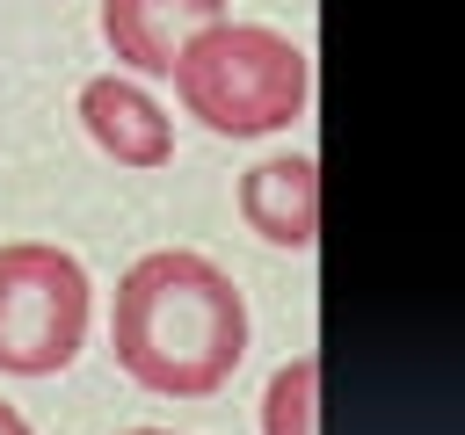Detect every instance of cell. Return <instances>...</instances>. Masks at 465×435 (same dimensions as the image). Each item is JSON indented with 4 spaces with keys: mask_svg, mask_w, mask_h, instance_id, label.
Instances as JSON below:
<instances>
[{
    "mask_svg": "<svg viewBox=\"0 0 465 435\" xmlns=\"http://www.w3.org/2000/svg\"><path fill=\"white\" fill-rule=\"evenodd\" d=\"M109 355L153 399H211L247 362V297L196 246H153L116 276Z\"/></svg>",
    "mask_w": 465,
    "mask_h": 435,
    "instance_id": "6da1fadb",
    "label": "cell"
},
{
    "mask_svg": "<svg viewBox=\"0 0 465 435\" xmlns=\"http://www.w3.org/2000/svg\"><path fill=\"white\" fill-rule=\"evenodd\" d=\"M182 116H196L211 138H269L291 130L312 102V58L269 22H211L182 44L167 65Z\"/></svg>",
    "mask_w": 465,
    "mask_h": 435,
    "instance_id": "7a4b0ae2",
    "label": "cell"
},
{
    "mask_svg": "<svg viewBox=\"0 0 465 435\" xmlns=\"http://www.w3.org/2000/svg\"><path fill=\"white\" fill-rule=\"evenodd\" d=\"M94 283L58 239L0 246V377H58L87 348Z\"/></svg>",
    "mask_w": 465,
    "mask_h": 435,
    "instance_id": "3957f363",
    "label": "cell"
},
{
    "mask_svg": "<svg viewBox=\"0 0 465 435\" xmlns=\"http://www.w3.org/2000/svg\"><path fill=\"white\" fill-rule=\"evenodd\" d=\"M232 0H102V44L116 58V72L131 80H167V65L182 58V44L211 22H225Z\"/></svg>",
    "mask_w": 465,
    "mask_h": 435,
    "instance_id": "277c9868",
    "label": "cell"
},
{
    "mask_svg": "<svg viewBox=\"0 0 465 435\" xmlns=\"http://www.w3.org/2000/svg\"><path fill=\"white\" fill-rule=\"evenodd\" d=\"M232 203H240V218H247V232L262 246L305 254L320 239V160L312 152H269V160H254L240 174Z\"/></svg>",
    "mask_w": 465,
    "mask_h": 435,
    "instance_id": "5b68a950",
    "label": "cell"
},
{
    "mask_svg": "<svg viewBox=\"0 0 465 435\" xmlns=\"http://www.w3.org/2000/svg\"><path fill=\"white\" fill-rule=\"evenodd\" d=\"M80 123H87L94 152H109L116 167L153 174V167L174 160V123H167V109H160L131 72H94V80L80 87Z\"/></svg>",
    "mask_w": 465,
    "mask_h": 435,
    "instance_id": "8992f818",
    "label": "cell"
},
{
    "mask_svg": "<svg viewBox=\"0 0 465 435\" xmlns=\"http://www.w3.org/2000/svg\"><path fill=\"white\" fill-rule=\"evenodd\" d=\"M262 435H320V355L276 362L262 392Z\"/></svg>",
    "mask_w": 465,
    "mask_h": 435,
    "instance_id": "52a82bcc",
    "label": "cell"
},
{
    "mask_svg": "<svg viewBox=\"0 0 465 435\" xmlns=\"http://www.w3.org/2000/svg\"><path fill=\"white\" fill-rule=\"evenodd\" d=\"M0 435H36V428H29V420H22V413H15L7 399H0Z\"/></svg>",
    "mask_w": 465,
    "mask_h": 435,
    "instance_id": "ba28073f",
    "label": "cell"
},
{
    "mask_svg": "<svg viewBox=\"0 0 465 435\" xmlns=\"http://www.w3.org/2000/svg\"><path fill=\"white\" fill-rule=\"evenodd\" d=\"M124 435H167V428H124Z\"/></svg>",
    "mask_w": 465,
    "mask_h": 435,
    "instance_id": "9c48e42d",
    "label": "cell"
}]
</instances>
